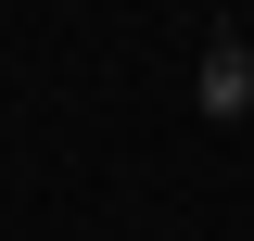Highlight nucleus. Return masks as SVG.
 Returning <instances> with one entry per match:
<instances>
[{
	"mask_svg": "<svg viewBox=\"0 0 254 241\" xmlns=\"http://www.w3.org/2000/svg\"><path fill=\"white\" fill-rule=\"evenodd\" d=\"M190 115H203V127H242V115H254V38H242V26L203 38V63H190Z\"/></svg>",
	"mask_w": 254,
	"mask_h": 241,
	"instance_id": "1",
	"label": "nucleus"
}]
</instances>
